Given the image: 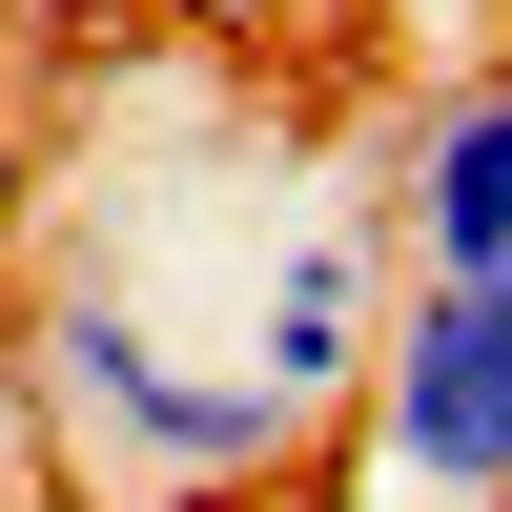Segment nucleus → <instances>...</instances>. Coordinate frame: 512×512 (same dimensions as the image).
<instances>
[{"mask_svg": "<svg viewBox=\"0 0 512 512\" xmlns=\"http://www.w3.org/2000/svg\"><path fill=\"white\" fill-rule=\"evenodd\" d=\"M21 349H41V472H82L123 512H226V492H267L287 451H308V410H287L226 328H164L123 267H62L21 308Z\"/></svg>", "mask_w": 512, "mask_h": 512, "instance_id": "1", "label": "nucleus"}, {"mask_svg": "<svg viewBox=\"0 0 512 512\" xmlns=\"http://www.w3.org/2000/svg\"><path fill=\"white\" fill-rule=\"evenodd\" d=\"M349 410H369V451H390V492L512 512V267H472V287H390Z\"/></svg>", "mask_w": 512, "mask_h": 512, "instance_id": "2", "label": "nucleus"}, {"mask_svg": "<svg viewBox=\"0 0 512 512\" xmlns=\"http://www.w3.org/2000/svg\"><path fill=\"white\" fill-rule=\"evenodd\" d=\"M369 328H390V246H369V205H287L267 246H246V308H226V349L267 369L287 410H349L369 390Z\"/></svg>", "mask_w": 512, "mask_h": 512, "instance_id": "3", "label": "nucleus"}, {"mask_svg": "<svg viewBox=\"0 0 512 512\" xmlns=\"http://www.w3.org/2000/svg\"><path fill=\"white\" fill-rule=\"evenodd\" d=\"M390 246H410V287L512 267V62H472V82L410 103V144H390Z\"/></svg>", "mask_w": 512, "mask_h": 512, "instance_id": "4", "label": "nucleus"}, {"mask_svg": "<svg viewBox=\"0 0 512 512\" xmlns=\"http://www.w3.org/2000/svg\"><path fill=\"white\" fill-rule=\"evenodd\" d=\"M41 246V123H21V82H0V267Z\"/></svg>", "mask_w": 512, "mask_h": 512, "instance_id": "5", "label": "nucleus"}, {"mask_svg": "<svg viewBox=\"0 0 512 512\" xmlns=\"http://www.w3.org/2000/svg\"><path fill=\"white\" fill-rule=\"evenodd\" d=\"M0 492H41V349L0 328Z\"/></svg>", "mask_w": 512, "mask_h": 512, "instance_id": "6", "label": "nucleus"}, {"mask_svg": "<svg viewBox=\"0 0 512 512\" xmlns=\"http://www.w3.org/2000/svg\"><path fill=\"white\" fill-rule=\"evenodd\" d=\"M0 21H41V41H103V21H144V0H0Z\"/></svg>", "mask_w": 512, "mask_h": 512, "instance_id": "7", "label": "nucleus"}]
</instances>
